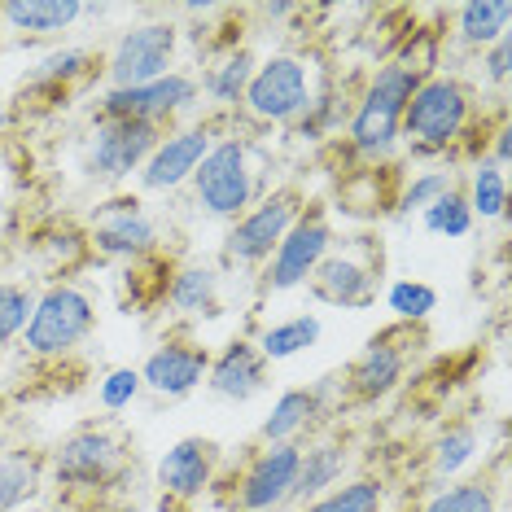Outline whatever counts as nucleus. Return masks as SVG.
<instances>
[{
  "mask_svg": "<svg viewBox=\"0 0 512 512\" xmlns=\"http://www.w3.org/2000/svg\"><path fill=\"white\" fill-rule=\"evenodd\" d=\"M189 189H193L197 211L206 219L232 224V219H241L272 189L267 184V149L250 132H241V127H224L215 136V145L206 149L202 167L193 171Z\"/></svg>",
  "mask_w": 512,
  "mask_h": 512,
  "instance_id": "nucleus-1",
  "label": "nucleus"
},
{
  "mask_svg": "<svg viewBox=\"0 0 512 512\" xmlns=\"http://www.w3.org/2000/svg\"><path fill=\"white\" fill-rule=\"evenodd\" d=\"M425 75L407 71L403 62L386 57L381 66H372V75L364 79V88L355 92L351 119H346V149L351 158H359L364 167H381L399 154L403 145V110L412 101L416 84Z\"/></svg>",
  "mask_w": 512,
  "mask_h": 512,
  "instance_id": "nucleus-2",
  "label": "nucleus"
},
{
  "mask_svg": "<svg viewBox=\"0 0 512 512\" xmlns=\"http://www.w3.org/2000/svg\"><path fill=\"white\" fill-rule=\"evenodd\" d=\"M477 119V92L451 71H434L416 84L412 101L403 110V145L412 158H451L464 132Z\"/></svg>",
  "mask_w": 512,
  "mask_h": 512,
  "instance_id": "nucleus-3",
  "label": "nucleus"
},
{
  "mask_svg": "<svg viewBox=\"0 0 512 512\" xmlns=\"http://www.w3.org/2000/svg\"><path fill=\"white\" fill-rule=\"evenodd\" d=\"M132 469V438L114 421H84L75 425L49 451V477L66 499H97Z\"/></svg>",
  "mask_w": 512,
  "mask_h": 512,
  "instance_id": "nucleus-4",
  "label": "nucleus"
},
{
  "mask_svg": "<svg viewBox=\"0 0 512 512\" xmlns=\"http://www.w3.org/2000/svg\"><path fill=\"white\" fill-rule=\"evenodd\" d=\"M320 88H324V79L316 71V57L276 49L259 57L237 114L254 127H294L311 110V101L320 97Z\"/></svg>",
  "mask_w": 512,
  "mask_h": 512,
  "instance_id": "nucleus-5",
  "label": "nucleus"
},
{
  "mask_svg": "<svg viewBox=\"0 0 512 512\" xmlns=\"http://www.w3.org/2000/svg\"><path fill=\"white\" fill-rule=\"evenodd\" d=\"M92 329H97V302H92L88 289L75 281H53L31 302V320L18 342L31 359L62 364L88 342Z\"/></svg>",
  "mask_w": 512,
  "mask_h": 512,
  "instance_id": "nucleus-6",
  "label": "nucleus"
},
{
  "mask_svg": "<svg viewBox=\"0 0 512 512\" xmlns=\"http://www.w3.org/2000/svg\"><path fill=\"white\" fill-rule=\"evenodd\" d=\"M421 346H425V324H390V329L372 333L364 351L346 364V372H337L342 403H355V407L386 403L407 381V368H412Z\"/></svg>",
  "mask_w": 512,
  "mask_h": 512,
  "instance_id": "nucleus-7",
  "label": "nucleus"
},
{
  "mask_svg": "<svg viewBox=\"0 0 512 512\" xmlns=\"http://www.w3.org/2000/svg\"><path fill=\"white\" fill-rule=\"evenodd\" d=\"M302 206H307V197H302L298 184H276V189H267L246 215L228 224L224 246H219L224 267H237V272H263V263L272 259V250L285 241V232L294 228Z\"/></svg>",
  "mask_w": 512,
  "mask_h": 512,
  "instance_id": "nucleus-8",
  "label": "nucleus"
},
{
  "mask_svg": "<svg viewBox=\"0 0 512 512\" xmlns=\"http://www.w3.org/2000/svg\"><path fill=\"white\" fill-rule=\"evenodd\" d=\"M180 40H184V31L176 18H141L132 27H123L114 49L101 57L106 88H141V84H154V79L171 75L180 57Z\"/></svg>",
  "mask_w": 512,
  "mask_h": 512,
  "instance_id": "nucleus-9",
  "label": "nucleus"
},
{
  "mask_svg": "<svg viewBox=\"0 0 512 512\" xmlns=\"http://www.w3.org/2000/svg\"><path fill=\"white\" fill-rule=\"evenodd\" d=\"M298 477V442H259L246 460L232 469L224 495L228 512H285L294 508Z\"/></svg>",
  "mask_w": 512,
  "mask_h": 512,
  "instance_id": "nucleus-10",
  "label": "nucleus"
},
{
  "mask_svg": "<svg viewBox=\"0 0 512 512\" xmlns=\"http://www.w3.org/2000/svg\"><path fill=\"white\" fill-rule=\"evenodd\" d=\"M311 298L342 311H368L381 294V246L372 237L333 241L324 263L311 272Z\"/></svg>",
  "mask_w": 512,
  "mask_h": 512,
  "instance_id": "nucleus-11",
  "label": "nucleus"
},
{
  "mask_svg": "<svg viewBox=\"0 0 512 512\" xmlns=\"http://www.w3.org/2000/svg\"><path fill=\"white\" fill-rule=\"evenodd\" d=\"M337 241V228H333V215L329 206L320 202H307L302 215L294 219V228L285 232V241L272 250V259L263 263L259 272V289L267 298L272 294H294V289H307L311 272L324 263V254L333 250Z\"/></svg>",
  "mask_w": 512,
  "mask_h": 512,
  "instance_id": "nucleus-12",
  "label": "nucleus"
},
{
  "mask_svg": "<svg viewBox=\"0 0 512 512\" xmlns=\"http://www.w3.org/2000/svg\"><path fill=\"white\" fill-rule=\"evenodd\" d=\"M88 250L101 254V259L132 267L149 259V254H162V224H158V215H149L141 193H110L92 211Z\"/></svg>",
  "mask_w": 512,
  "mask_h": 512,
  "instance_id": "nucleus-13",
  "label": "nucleus"
},
{
  "mask_svg": "<svg viewBox=\"0 0 512 512\" xmlns=\"http://www.w3.org/2000/svg\"><path fill=\"white\" fill-rule=\"evenodd\" d=\"M202 106V88H197V75L176 66L171 75L154 79V84L141 88H106L97 101L101 119H127V123H149L158 132L176 127L184 114H193Z\"/></svg>",
  "mask_w": 512,
  "mask_h": 512,
  "instance_id": "nucleus-14",
  "label": "nucleus"
},
{
  "mask_svg": "<svg viewBox=\"0 0 512 512\" xmlns=\"http://www.w3.org/2000/svg\"><path fill=\"white\" fill-rule=\"evenodd\" d=\"M219 473H224V447H219L215 438L189 434V438L171 442L154 464V486L162 495V512L197 508L219 486Z\"/></svg>",
  "mask_w": 512,
  "mask_h": 512,
  "instance_id": "nucleus-15",
  "label": "nucleus"
},
{
  "mask_svg": "<svg viewBox=\"0 0 512 512\" xmlns=\"http://www.w3.org/2000/svg\"><path fill=\"white\" fill-rule=\"evenodd\" d=\"M158 127L149 123H127V119H92L88 136H84V171L88 180L106 184V189H119L132 176H141L145 158L154 154L158 145Z\"/></svg>",
  "mask_w": 512,
  "mask_h": 512,
  "instance_id": "nucleus-16",
  "label": "nucleus"
},
{
  "mask_svg": "<svg viewBox=\"0 0 512 512\" xmlns=\"http://www.w3.org/2000/svg\"><path fill=\"white\" fill-rule=\"evenodd\" d=\"M215 136H219L215 119H193V123L167 127V132L158 136L154 154L145 158L141 176H136L141 193H176V189H184V184L193 180V171L202 167L206 149L215 145Z\"/></svg>",
  "mask_w": 512,
  "mask_h": 512,
  "instance_id": "nucleus-17",
  "label": "nucleus"
},
{
  "mask_svg": "<svg viewBox=\"0 0 512 512\" xmlns=\"http://www.w3.org/2000/svg\"><path fill=\"white\" fill-rule=\"evenodd\" d=\"M206 368H211V346H206L202 337L167 333L154 351L145 355V364L136 372H141V386L154 394V399L180 403L206 386Z\"/></svg>",
  "mask_w": 512,
  "mask_h": 512,
  "instance_id": "nucleus-18",
  "label": "nucleus"
},
{
  "mask_svg": "<svg viewBox=\"0 0 512 512\" xmlns=\"http://www.w3.org/2000/svg\"><path fill=\"white\" fill-rule=\"evenodd\" d=\"M333 399L342 403V381L337 377H320L311 386L281 390L272 399V412L259 421V442H302L333 412Z\"/></svg>",
  "mask_w": 512,
  "mask_h": 512,
  "instance_id": "nucleus-19",
  "label": "nucleus"
},
{
  "mask_svg": "<svg viewBox=\"0 0 512 512\" xmlns=\"http://www.w3.org/2000/svg\"><path fill=\"white\" fill-rule=\"evenodd\" d=\"M267 359L259 355L254 337H232L219 351H211V368H206V390L224 403H250L267 390Z\"/></svg>",
  "mask_w": 512,
  "mask_h": 512,
  "instance_id": "nucleus-20",
  "label": "nucleus"
},
{
  "mask_svg": "<svg viewBox=\"0 0 512 512\" xmlns=\"http://www.w3.org/2000/svg\"><path fill=\"white\" fill-rule=\"evenodd\" d=\"M224 307V272L211 263H176L171 267L167 294H162V311H171L180 324L215 320Z\"/></svg>",
  "mask_w": 512,
  "mask_h": 512,
  "instance_id": "nucleus-21",
  "label": "nucleus"
},
{
  "mask_svg": "<svg viewBox=\"0 0 512 512\" xmlns=\"http://www.w3.org/2000/svg\"><path fill=\"white\" fill-rule=\"evenodd\" d=\"M84 0H5L0 27L18 40H62L84 22Z\"/></svg>",
  "mask_w": 512,
  "mask_h": 512,
  "instance_id": "nucleus-22",
  "label": "nucleus"
},
{
  "mask_svg": "<svg viewBox=\"0 0 512 512\" xmlns=\"http://www.w3.org/2000/svg\"><path fill=\"white\" fill-rule=\"evenodd\" d=\"M351 469V447L342 438H311L298 442V477H294V508L320 499L324 491L346 482Z\"/></svg>",
  "mask_w": 512,
  "mask_h": 512,
  "instance_id": "nucleus-23",
  "label": "nucleus"
},
{
  "mask_svg": "<svg viewBox=\"0 0 512 512\" xmlns=\"http://www.w3.org/2000/svg\"><path fill=\"white\" fill-rule=\"evenodd\" d=\"M486 451V438H482V425L469 421V416H460V421H447L429 442L425 460H429V477L434 482H460L464 473L477 464V456Z\"/></svg>",
  "mask_w": 512,
  "mask_h": 512,
  "instance_id": "nucleus-24",
  "label": "nucleus"
},
{
  "mask_svg": "<svg viewBox=\"0 0 512 512\" xmlns=\"http://www.w3.org/2000/svg\"><path fill=\"white\" fill-rule=\"evenodd\" d=\"M254 66H259V57L246 44H237V49H219L206 57V71L197 75V88H202V97L211 101L215 110H237L241 97H246L250 88V75Z\"/></svg>",
  "mask_w": 512,
  "mask_h": 512,
  "instance_id": "nucleus-25",
  "label": "nucleus"
},
{
  "mask_svg": "<svg viewBox=\"0 0 512 512\" xmlns=\"http://www.w3.org/2000/svg\"><path fill=\"white\" fill-rule=\"evenodd\" d=\"M101 71V57L84 49V44H57L40 57L36 66L27 71V92H53V97H66L71 88H79L84 79H92Z\"/></svg>",
  "mask_w": 512,
  "mask_h": 512,
  "instance_id": "nucleus-26",
  "label": "nucleus"
},
{
  "mask_svg": "<svg viewBox=\"0 0 512 512\" xmlns=\"http://www.w3.org/2000/svg\"><path fill=\"white\" fill-rule=\"evenodd\" d=\"M49 482V456L31 447L0 451V512L31 508Z\"/></svg>",
  "mask_w": 512,
  "mask_h": 512,
  "instance_id": "nucleus-27",
  "label": "nucleus"
},
{
  "mask_svg": "<svg viewBox=\"0 0 512 512\" xmlns=\"http://www.w3.org/2000/svg\"><path fill=\"white\" fill-rule=\"evenodd\" d=\"M451 36L473 53H486L495 40L512 36V0H464L451 14Z\"/></svg>",
  "mask_w": 512,
  "mask_h": 512,
  "instance_id": "nucleus-28",
  "label": "nucleus"
},
{
  "mask_svg": "<svg viewBox=\"0 0 512 512\" xmlns=\"http://www.w3.org/2000/svg\"><path fill=\"white\" fill-rule=\"evenodd\" d=\"M320 337H324V320L316 311H298V316L263 324L259 337H254V346H259V355L267 359V368H272V364H289V359L307 355Z\"/></svg>",
  "mask_w": 512,
  "mask_h": 512,
  "instance_id": "nucleus-29",
  "label": "nucleus"
},
{
  "mask_svg": "<svg viewBox=\"0 0 512 512\" xmlns=\"http://www.w3.org/2000/svg\"><path fill=\"white\" fill-rule=\"evenodd\" d=\"M351 106H355V92H337V84H324L320 97L311 101V110L294 123V136L298 141H311V145H324L333 136L346 132V119H351Z\"/></svg>",
  "mask_w": 512,
  "mask_h": 512,
  "instance_id": "nucleus-30",
  "label": "nucleus"
},
{
  "mask_svg": "<svg viewBox=\"0 0 512 512\" xmlns=\"http://www.w3.org/2000/svg\"><path fill=\"white\" fill-rule=\"evenodd\" d=\"M464 202L477 224H495V219L508 215V171L495 167L491 158L469 162V184H464Z\"/></svg>",
  "mask_w": 512,
  "mask_h": 512,
  "instance_id": "nucleus-31",
  "label": "nucleus"
},
{
  "mask_svg": "<svg viewBox=\"0 0 512 512\" xmlns=\"http://www.w3.org/2000/svg\"><path fill=\"white\" fill-rule=\"evenodd\" d=\"M451 189H460V176L451 162H442V167H425V171H412V180L399 184V193H394V215L399 219H421L429 206L438 202V197H447Z\"/></svg>",
  "mask_w": 512,
  "mask_h": 512,
  "instance_id": "nucleus-32",
  "label": "nucleus"
},
{
  "mask_svg": "<svg viewBox=\"0 0 512 512\" xmlns=\"http://www.w3.org/2000/svg\"><path fill=\"white\" fill-rule=\"evenodd\" d=\"M294 512H386V482L381 477H346L342 486L324 491Z\"/></svg>",
  "mask_w": 512,
  "mask_h": 512,
  "instance_id": "nucleus-33",
  "label": "nucleus"
},
{
  "mask_svg": "<svg viewBox=\"0 0 512 512\" xmlns=\"http://www.w3.org/2000/svg\"><path fill=\"white\" fill-rule=\"evenodd\" d=\"M416 512H499V486L491 477H460V482L438 486Z\"/></svg>",
  "mask_w": 512,
  "mask_h": 512,
  "instance_id": "nucleus-34",
  "label": "nucleus"
},
{
  "mask_svg": "<svg viewBox=\"0 0 512 512\" xmlns=\"http://www.w3.org/2000/svg\"><path fill=\"white\" fill-rule=\"evenodd\" d=\"M386 311L394 316V324H425L438 311V289L429 285V281H416V276L390 281V289H386Z\"/></svg>",
  "mask_w": 512,
  "mask_h": 512,
  "instance_id": "nucleus-35",
  "label": "nucleus"
},
{
  "mask_svg": "<svg viewBox=\"0 0 512 512\" xmlns=\"http://www.w3.org/2000/svg\"><path fill=\"white\" fill-rule=\"evenodd\" d=\"M421 228L429 232V237L460 241V237H469V232L477 228V219H473V211H469V202H464V193L451 189L447 197H438V202L421 215Z\"/></svg>",
  "mask_w": 512,
  "mask_h": 512,
  "instance_id": "nucleus-36",
  "label": "nucleus"
},
{
  "mask_svg": "<svg viewBox=\"0 0 512 512\" xmlns=\"http://www.w3.org/2000/svg\"><path fill=\"white\" fill-rule=\"evenodd\" d=\"M145 394V386H141V372H136L132 364H114V368H106L97 377V403L106 407L110 416H119V412H127L136 399Z\"/></svg>",
  "mask_w": 512,
  "mask_h": 512,
  "instance_id": "nucleus-37",
  "label": "nucleus"
},
{
  "mask_svg": "<svg viewBox=\"0 0 512 512\" xmlns=\"http://www.w3.org/2000/svg\"><path fill=\"white\" fill-rule=\"evenodd\" d=\"M31 302H36L31 285L0 281V346H14L22 337V329H27V320H31Z\"/></svg>",
  "mask_w": 512,
  "mask_h": 512,
  "instance_id": "nucleus-38",
  "label": "nucleus"
},
{
  "mask_svg": "<svg viewBox=\"0 0 512 512\" xmlns=\"http://www.w3.org/2000/svg\"><path fill=\"white\" fill-rule=\"evenodd\" d=\"M508 79H512V36L495 40L491 49L482 53V84H491V88L504 92Z\"/></svg>",
  "mask_w": 512,
  "mask_h": 512,
  "instance_id": "nucleus-39",
  "label": "nucleus"
},
{
  "mask_svg": "<svg viewBox=\"0 0 512 512\" xmlns=\"http://www.w3.org/2000/svg\"><path fill=\"white\" fill-rule=\"evenodd\" d=\"M14 127V110H9V101H0V136Z\"/></svg>",
  "mask_w": 512,
  "mask_h": 512,
  "instance_id": "nucleus-40",
  "label": "nucleus"
},
{
  "mask_svg": "<svg viewBox=\"0 0 512 512\" xmlns=\"http://www.w3.org/2000/svg\"><path fill=\"white\" fill-rule=\"evenodd\" d=\"M167 512H206V508H167Z\"/></svg>",
  "mask_w": 512,
  "mask_h": 512,
  "instance_id": "nucleus-41",
  "label": "nucleus"
},
{
  "mask_svg": "<svg viewBox=\"0 0 512 512\" xmlns=\"http://www.w3.org/2000/svg\"><path fill=\"white\" fill-rule=\"evenodd\" d=\"M22 512H49V508H36V504H31V508H22Z\"/></svg>",
  "mask_w": 512,
  "mask_h": 512,
  "instance_id": "nucleus-42",
  "label": "nucleus"
}]
</instances>
